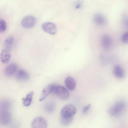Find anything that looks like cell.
Listing matches in <instances>:
<instances>
[{"mask_svg":"<svg viewBox=\"0 0 128 128\" xmlns=\"http://www.w3.org/2000/svg\"><path fill=\"white\" fill-rule=\"evenodd\" d=\"M113 73L116 77L122 78L124 76V73L123 68L119 65H116L114 68Z\"/></svg>","mask_w":128,"mask_h":128,"instance_id":"obj_14","label":"cell"},{"mask_svg":"<svg viewBox=\"0 0 128 128\" xmlns=\"http://www.w3.org/2000/svg\"><path fill=\"white\" fill-rule=\"evenodd\" d=\"M10 108V104L7 101H3L0 104V124L2 125L8 124L11 120Z\"/></svg>","mask_w":128,"mask_h":128,"instance_id":"obj_1","label":"cell"},{"mask_svg":"<svg viewBox=\"0 0 128 128\" xmlns=\"http://www.w3.org/2000/svg\"><path fill=\"white\" fill-rule=\"evenodd\" d=\"M17 66L15 63H11L8 65L5 70V73L8 76H12L16 73L17 69Z\"/></svg>","mask_w":128,"mask_h":128,"instance_id":"obj_9","label":"cell"},{"mask_svg":"<svg viewBox=\"0 0 128 128\" xmlns=\"http://www.w3.org/2000/svg\"><path fill=\"white\" fill-rule=\"evenodd\" d=\"M81 6V4L80 3H79L77 4L76 6V8H79Z\"/></svg>","mask_w":128,"mask_h":128,"instance_id":"obj_22","label":"cell"},{"mask_svg":"<svg viewBox=\"0 0 128 128\" xmlns=\"http://www.w3.org/2000/svg\"><path fill=\"white\" fill-rule=\"evenodd\" d=\"M34 94V92H31L26 95L25 98H22V100H23V104L25 106H28L30 104Z\"/></svg>","mask_w":128,"mask_h":128,"instance_id":"obj_17","label":"cell"},{"mask_svg":"<svg viewBox=\"0 0 128 128\" xmlns=\"http://www.w3.org/2000/svg\"><path fill=\"white\" fill-rule=\"evenodd\" d=\"M122 40L123 42L127 44L128 43V33H124L122 36Z\"/></svg>","mask_w":128,"mask_h":128,"instance_id":"obj_20","label":"cell"},{"mask_svg":"<svg viewBox=\"0 0 128 128\" xmlns=\"http://www.w3.org/2000/svg\"><path fill=\"white\" fill-rule=\"evenodd\" d=\"M43 30L46 32L51 34H54L57 32L56 26L54 23L47 22L44 23L42 25Z\"/></svg>","mask_w":128,"mask_h":128,"instance_id":"obj_7","label":"cell"},{"mask_svg":"<svg viewBox=\"0 0 128 128\" xmlns=\"http://www.w3.org/2000/svg\"><path fill=\"white\" fill-rule=\"evenodd\" d=\"M52 93L55 94L59 98L62 100H66L69 97V94L68 90L61 86L55 84Z\"/></svg>","mask_w":128,"mask_h":128,"instance_id":"obj_2","label":"cell"},{"mask_svg":"<svg viewBox=\"0 0 128 128\" xmlns=\"http://www.w3.org/2000/svg\"><path fill=\"white\" fill-rule=\"evenodd\" d=\"M31 126L32 128H47V122L44 118L38 116L34 120Z\"/></svg>","mask_w":128,"mask_h":128,"instance_id":"obj_6","label":"cell"},{"mask_svg":"<svg viewBox=\"0 0 128 128\" xmlns=\"http://www.w3.org/2000/svg\"><path fill=\"white\" fill-rule=\"evenodd\" d=\"M94 20L95 23L99 25H103L106 22L104 17L100 14H96L94 16Z\"/></svg>","mask_w":128,"mask_h":128,"instance_id":"obj_16","label":"cell"},{"mask_svg":"<svg viewBox=\"0 0 128 128\" xmlns=\"http://www.w3.org/2000/svg\"><path fill=\"white\" fill-rule=\"evenodd\" d=\"M14 42V38L12 35L8 36L4 42V49L9 51L12 50Z\"/></svg>","mask_w":128,"mask_h":128,"instance_id":"obj_13","label":"cell"},{"mask_svg":"<svg viewBox=\"0 0 128 128\" xmlns=\"http://www.w3.org/2000/svg\"><path fill=\"white\" fill-rule=\"evenodd\" d=\"M16 77L18 81L22 82L28 80L29 79V76L26 72L20 69L17 72Z\"/></svg>","mask_w":128,"mask_h":128,"instance_id":"obj_8","label":"cell"},{"mask_svg":"<svg viewBox=\"0 0 128 128\" xmlns=\"http://www.w3.org/2000/svg\"><path fill=\"white\" fill-rule=\"evenodd\" d=\"M65 84L68 89L73 91L75 89L76 86V82L72 77L68 76L67 77L64 81Z\"/></svg>","mask_w":128,"mask_h":128,"instance_id":"obj_11","label":"cell"},{"mask_svg":"<svg viewBox=\"0 0 128 128\" xmlns=\"http://www.w3.org/2000/svg\"><path fill=\"white\" fill-rule=\"evenodd\" d=\"M55 84H50L44 89L39 99L40 101L44 100L50 93H52Z\"/></svg>","mask_w":128,"mask_h":128,"instance_id":"obj_10","label":"cell"},{"mask_svg":"<svg viewBox=\"0 0 128 128\" xmlns=\"http://www.w3.org/2000/svg\"><path fill=\"white\" fill-rule=\"evenodd\" d=\"M102 45L106 49L109 48L112 44V40L110 37L108 35H104L102 38Z\"/></svg>","mask_w":128,"mask_h":128,"instance_id":"obj_15","label":"cell"},{"mask_svg":"<svg viewBox=\"0 0 128 128\" xmlns=\"http://www.w3.org/2000/svg\"><path fill=\"white\" fill-rule=\"evenodd\" d=\"M6 28V24L5 21L3 19H0V32H5Z\"/></svg>","mask_w":128,"mask_h":128,"instance_id":"obj_19","label":"cell"},{"mask_svg":"<svg viewBox=\"0 0 128 128\" xmlns=\"http://www.w3.org/2000/svg\"><path fill=\"white\" fill-rule=\"evenodd\" d=\"M76 112V107L73 105L68 104L64 106L60 112L61 117L69 118L73 117Z\"/></svg>","mask_w":128,"mask_h":128,"instance_id":"obj_3","label":"cell"},{"mask_svg":"<svg viewBox=\"0 0 128 128\" xmlns=\"http://www.w3.org/2000/svg\"><path fill=\"white\" fill-rule=\"evenodd\" d=\"M36 22V18L32 15H28L24 17L22 20L21 23L22 26L26 29L33 27Z\"/></svg>","mask_w":128,"mask_h":128,"instance_id":"obj_5","label":"cell"},{"mask_svg":"<svg viewBox=\"0 0 128 128\" xmlns=\"http://www.w3.org/2000/svg\"><path fill=\"white\" fill-rule=\"evenodd\" d=\"M73 120V117L65 118L61 117L60 122L61 124L64 126H67L70 124Z\"/></svg>","mask_w":128,"mask_h":128,"instance_id":"obj_18","label":"cell"},{"mask_svg":"<svg viewBox=\"0 0 128 128\" xmlns=\"http://www.w3.org/2000/svg\"><path fill=\"white\" fill-rule=\"evenodd\" d=\"M10 51L4 49L2 50L0 56V61L2 63L4 64H7L10 61Z\"/></svg>","mask_w":128,"mask_h":128,"instance_id":"obj_12","label":"cell"},{"mask_svg":"<svg viewBox=\"0 0 128 128\" xmlns=\"http://www.w3.org/2000/svg\"><path fill=\"white\" fill-rule=\"evenodd\" d=\"M125 106V103L123 102H117L110 108L108 110L109 113L112 116H118L124 110Z\"/></svg>","mask_w":128,"mask_h":128,"instance_id":"obj_4","label":"cell"},{"mask_svg":"<svg viewBox=\"0 0 128 128\" xmlns=\"http://www.w3.org/2000/svg\"><path fill=\"white\" fill-rule=\"evenodd\" d=\"M91 106V104H89L84 107L82 110V112L85 113L90 109Z\"/></svg>","mask_w":128,"mask_h":128,"instance_id":"obj_21","label":"cell"}]
</instances>
